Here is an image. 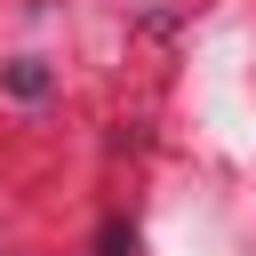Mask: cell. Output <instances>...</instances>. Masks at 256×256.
Segmentation results:
<instances>
[]
</instances>
